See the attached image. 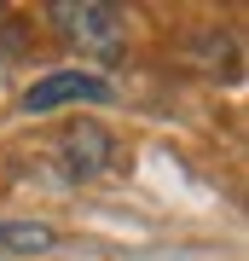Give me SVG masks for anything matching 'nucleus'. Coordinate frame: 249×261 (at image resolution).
Segmentation results:
<instances>
[{"instance_id": "nucleus-3", "label": "nucleus", "mask_w": 249, "mask_h": 261, "mask_svg": "<svg viewBox=\"0 0 249 261\" xmlns=\"http://www.w3.org/2000/svg\"><path fill=\"white\" fill-rule=\"evenodd\" d=\"M58 168H64V180H99L110 168V134L93 128V122L70 128L64 145H58Z\"/></svg>"}, {"instance_id": "nucleus-2", "label": "nucleus", "mask_w": 249, "mask_h": 261, "mask_svg": "<svg viewBox=\"0 0 249 261\" xmlns=\"http://www.w3.org/2000/svg\"><path fill=\"white\" fill-rule=\"evenodd\" d=\"M18 105H23L29 116L58 111V105H110V82L93 75V70H52V75H41Z\"/></svg>"}, {"instance_id": "nucleus-1", "label": "nucleus", "mask_w": 249, "mask_h": 261, "mask_svg": "<svg viewBox=\"0 0 249 261\" xmlns=\"http://www.w3.org/2000/svg\"><path fill=\"white\" fill-rule=\"evenodd\" d=\"M46 18H52V29L81 58H93V64H122V53H128V29H122L116 6H99V0H58Z\"/></svg>"}, {"instance_id": "nucleus-4", "label": "nucleus", "mask_w": 249, "mask_h": 261, "mask_svg": "<svg viewBox=\"0 0 249 261\" xmlns=\"http://www.w3.org/2000/svg\"><path fill=\"white\" fill-rule=\"evenodd\" d=\"M0 250H6V255H46V250H58V226H41V221H0Z\"/></svg>"}]
</instances>
